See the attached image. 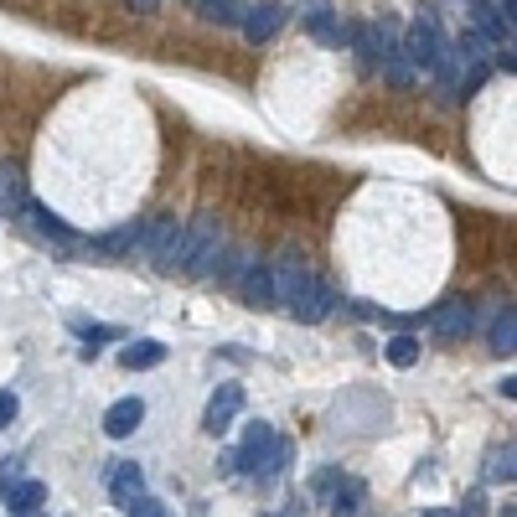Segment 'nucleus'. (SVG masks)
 Masks as SVG:
<instances>
[{
  "instance_id": "nucleus-17",
  "label": "nucleus",
  "mask_w": 517,
  "mask_h": 517,
  "mask_svg": "<svg viewBox=\"0 0 517 517\" xmlns=\"http://www.w3.org/2000/svg\"><path fill=\"white\" fill-rule=\"evenodd\" d=\"M512 476H517V445L512 440L492 445V450H486V481H492V486H512Z\"/></svg>"
},
{
  "instance_id": "nucleus-4",
  "label": "nucleus",
  "mask_w": 517,
  "mask_h": 517,
  "mask_svg": "<svg viewBox=\"0 0 517 517\" xmlns=\"http://www.w3.org/2000/svg\"><path fill=\"white\" fill-rule=\"evenodd\" d=\"M285 16H290V6L285 0H254V6H243V16H238V32L249 37L254 47L259 42H269L285 26Z\"/></svg>"
},
{
  "instance_id": "nucleus-20",
  "label": "nucleus",
  "mask_w": 517,
  "mask_h": 517,
  "mask_svg": "<svg viewBox=\"0 0 517 517\" xmlns=\"http://www.w3.org/2000/svg\"><path fill=\"white\" fill-rule=\"evenodd\" d=\"M362 492H368V486L357 476H347L337 492H331V517H362Z\"/></svg>"
},
{
  "instance_id": "nucleus-23",
  "label": "nucleus",
  "mask_w": 517,
  "mask_h": 517,
  "mask_svg": "<svg viewBox=\"0 0 517 517\" xmlns=\"http://www.w3.org/2000/svg\"><path fill=\"white\" fill-rule=\"evenodd\" d=\"M192 6H197L207 21H218V26H238V16H243L249 0H192Z\"/></svg>"
},
{
  "instance_id": "nucleus-3",
  "label": "nucleus",
  "mask_w": 517,
  "mask_h": 517,
  "mask_svg": "<svg viewBox=\"0 0 517 517\" xmlns=\"http://www.w3.org/2000/svg\"><path fill=\"white\" fill-rule=\"evenodd\" d=\"M21 218H26V228H32L42 243H52V249H63V254H88V238H78L68 223H57V212H52V207H42V202L26 197Z\"/></svg>"
},
{
  "instance_id": "nucleus-25",
  "label": "nucleus",
  "mask_w": 517,
  "mask_h": 517,
  "mask_svg": "<svg viewBox=\"0 0 517 517\" xmlns=\"http://www.w3.org/2000/svg\"><path fill=\"white\" fill-rule=\"evenodd\" d=\"M125 517H166V507L150 497V492H140L135 502H125Z\"/></svg>"
},
{
  "instance_id": "nucleus-16",
  "label": "nucleus",
  "mask_w": 517,
  "mask_h": 517,
  "mask_svg": "<svg viewBox=\"0 0 517 517\" xmlns=\"http://www.w3.org/2000/svg\"><path fill=\"white\" fill-rule=\"evenodd\" d=\"M471 21H476V37H481V42H497V47H502V42L512 37V26L497 16V6H492V0H481V6H471Z\"/></svg>"
},
{
  "instance_id": "nucleus-1",
  "label": "nucleus",
  "mask_w": 517,
  "mask_h": 517,
  "mask_svg": "<svg viewBox=\"0 0 517 517\" xmlns=\"http://www.w3.org/2000/svg\"><path fill=\"white\" fill-rule=\"evenodd\" d=\"M223 259V228L212 212H197V218L181 223V254H176V275L187 280H212V269Z\"/></svg>"
},
{
  "instance_id": "nucleus-9",
  "label": "nucleus",
  "mask_w": 517,
  "mask_h": 517,
  "mask_svg": "<svg viewBox=\"0 0 517 517\" xmlns=\"http://www.w3.org/2000/svg\"><path fill=\"white\" fill-rule=\"evenodd\" d=\"M306 285H311V269L300 259H275L269 264V295H275V306H290Z\"/></svg>"
},
{
  "instance_id": "nucleus-29",
  "label": "nucleus",
  "mask_w": 517,
  "mask_h": 517,
  "mask_svg": "<svg viewBox=\"0 0 517 517\" xmlns=\"http://www.w3.org/2000/svg\"><path fill=\"white\" fill-rule=\"evenodd\" d=\"M430 517H461V512H430Z\"/></svg>"
},
{
  "instance_id": "nucleus-15",
  "label": "nucleus",
  "mask_w": 517,
  "mask_h": 517,
  "mask_svg": "<svg viewBox=\"0 0 517 517\" xmlns=\"http://www.w3.org/2000/svg\"><path fill=\"white\" fill-rule=\"evenodd\" d=\"M6 502H11V512L16 517H37V507L47 502V486L32 476V481H11L6 486Z\"/></svg>"
},
{
  "instance_id": "nucleus-14",
  "label": "nucleus",
  "mask_w": 517,
  "mask_h": 517,
  "mask_svg": "<svg viewBox=\"0 0 517 517\" xmlns=\"http://www.w3.org/2000/svg\"><path fill=\"white\" fill-rule=\"evenodd\" d=\"M161 362H166V347L150 342V337H140V342H130V347H119V368H130V373L161 368Z\"/></svg>"
},
{
  "instance_id": "nucleus-7",
  "label": "nucleus",
  "mask_w": 517,
  "mask_h": 517,
  "mask_svg": "<svg viewBox=\"0 0 517 517\" xmlns=\"http://www.w3.org/2000/svg\"><path fill=\"white\" fill-rule=\"evenodd\" d=\"M285 311H290L295 321H306V326H316V321H326L331 311H337V290H331L326 280H316V275H311V285L300 290V295L290 300Z\"/></svg>"
},
{
  "instance_id": "nucleus-18",
  "label": "nucleus",
  "mask_w": 517,
  "mask_h": 517,
  "mask_svg": "<svg viewBox=\"0 0 517 517\" xmlns=\"http://www.w3.org/2000/svg\"><path fill=\"white\" fill-rule=\"evenodd\" d=\"M290 461H295V445L285 440V435H275V440H269V450H264V461H259V481H275V476H285L290 471Z\"/></svg>"
},
{
  "instance_id": "nucleus-8",
  "label": "nucleus",
  "mask_w": 517,
  "mask_h": 517,
  "mask_svg": "<svg viewBox=\"0 0 517 517\" xmlns=\"http://www.w3.org/2000/svg\"><path fill=\"white\" fill-rule=\"evenodd\" d=\"M238 409H243V388H238V383H218V393L207 399L202 430H207V435H228L233 419H238Z\"/></svg>"
},
{
  "instance_id": "nucleus-6",
  "label": "nucleus",
  "mask_w": 517,
  "mask_h": 517,
  "mask_svg": "<svg viewBox=\"0 0 517 517\" xmlns=\"http://www.w3.org/2000/svg\"><path fill=\"white\" fill-rule=\"evenodd\" d=\"M300 21H306V32L321 47H342L347 42V26H342L337 11H331V0H300Z\"/></svg>"
},
{
  "instance_id": "nucleus-26",
  "label": "nucleus",
  "mask_w": 517,
  "mask_h": 517,
  "mask_svg": "<svg viewBox=\"0 0 517 517\" xmlns=\"http://www.w3.org/2000/svg\"><path fill=\"white\" fill-rule=\"evenodd\" d=\"M16 414H21V399H16L11 388H6V393H0V430H6V424H11Z\"/></svg>"
},
{
  "instance_id": "nucleus-5",
  "label": "nucleus",
  "mask_w": 517,
  "mask_h": 517,
  "mask_svg": "<svg viewBox=\"0 0 517 517\" xmlns=\"http://www.w3.org/2000/svg\"><path fill=\"white\" fill-rule=\"evenodd\" d=\"M424 326H430V337L435 342H461L466 331H471V300H461V295H450V300H440V306L424 316Z\"/></svg>"
},
{
  "instance_id": "nucleus-30",
  "label": "nucleus",
  "mask_w": 517,
  "mask_h": 517,
  "mask_svg": "<svg viewBox=\"0 0 517 517\" xmlns=\"http://www.w3.org/2000/svg\"><path fill=\"white\" fill-rule=\"evenodd\" d=\"M471 6H481V0H471Z\"/></svg>"
},
{
  "instance_id": "nucleus-19",
  "label": "nucleus",
  "mask_w": 517,
  "mask_h": 517,
  "mask_svg": "<svg viewBox=\"0 0 517 517\" xmlns=\"http://www.w3.org/2000/svg\"><path fill=\"white\" fill-rule=\"evenodd\" d=\"M238 295L249 300V306H275V295H269V269H264L259 259L249 264V275L238 280Z\"/></svg>"
},
{
  "instance_id": "nucleus-24",
  "label": "nucleus",
  "mask_w": 517,
  "mask_h": 517,
  "mask_svg": "<svg viewBox=\"0 0 517 517\" xmlns=\"http://www.w3.org/2000/svg\"><path fill=\"white\" fill-rule=\"evenodd\" d=\"M388 362L393 368H414L419 362V337H393L388 342Z\"/></svg>"
},
{
  "instance_id": "nucleus-28",
  "label": "nucleus",
  "mask_w": 517,
  "mask_h": 517,
  "mask_svg": "<svg viewBox=\"0 0 517 517\" xmlns=\"http://www.w3.org/2000/svg\"><path fill=\"white\" fill-rule=\"evenodd\" d=\"M280 517H300V502H295V507H290V512H280Z\"/></svg>"
},
{
  "instance_id": "nucleus-12",
  "label": "nucleus",
  "mask_w": 517,
  "mask_h": 517,
  "mask_svg": "<svg viewBox=\"0 0 517 517\" xmlns=\"http://www.w3.org/2000/svg\"><path fill=\"white\" fill-rule=\"evenodd\" d=\"M135 249H140V223H125V228H114V233L88 238V254H109V259H130Z\"/></svg>"
},
{
  "instance_id": "nucleus-21",
  "label": "nucleus",
  "mask_w": 517,
  "mask_h": 517,
  "mask_svg": "<svg viewBox=\"0 0 517 517\" xmlns=\"http://www.w3.org/2000/svg\"><path fill=\"white\" fill-rule=\"evenodd\" d=\"M26 207V176L16 166H0V212H21Z\"/></svg>"
},
{
  "instance_id": "nucleus-13",
  "label": "nucleus",
  "mask_w": 517,
  "mask_h": 517,
  "mask_svg": "<svg viewBox=\"0 0 517 517\" xmlns=\"http://www.w3.org/2000/svg\"><path fill=\"white\" fill-rule=\"evenodd\" d=\"M140 492H145V471H140L135 461H114V466H109V497L125 507V502H135Z\"/></svg>"
},
{
  "instance_id": "nucleus-2",
  "label": "nucleus",
  "mask_w": 517,
  "mask_h": 517,
  "mask_svg": "<svg viewBox=\"0 0 517 517\" xmlns=\"http://www.w3.org/2000/svg\"><path fill=\"white\" fill-rule=\"evenodd\" d=\"M140 254L156 259V269L176 275V254H181V218H145L140 223Z\"/></svg>"
},
{
  "instance_id": "nucleus-10",
  "label": "nucleus",
  "mask_w": 517,
  "mask_h": 517,
  "mask_svg": "<svg viewBox=\"0 0 517 517\" xmlns=\"http://www.w3.org/2000/svg\"><path fill=\"white\" fill-rule=\"evenodd\" d=\"M269 440H275V424H249V435H243V445H238V455H233V471H243V476H254L259 471V461H264V450H269Z\"/></svg>"
},
{
  "instance_id": "nucleus-27",
  "label": "nucleus",
  "mask_w": 517,
  "mask_h": 517,
  "mask_svg": "<svg viewBox=\"0 0 517 517\" xmlns=\"http://www.w3.org/2000/svg\"><path fill=\"white\" fill-rule=\"evenodd\" d=\"M156 6H161V0H130V11H140V16H150Z\"/></svg>"
},
{
  "instance_id": "nucleus-11",
  "label": "nucleus",
  "mask_w": 517,
  "mask_h": 517,
  "mask_svg": "<svg viewBox=\"0 0 517 517\" xmlns=\"http://www.w3.org/2000/svg\"><path fill=\"white\" fill-rule=\"evenodd\" d=\"M140 419H145V399H119L104 409V435L109 440H130L140 430Z\"/></svg>"
},
{
  "instance_id": "nucleus-22",
  "label": "nucleus",
  "mask_w": 517,
  "mask_h": 517,
  "mask_svg": "<svg viewBox=\"0 0 517 517\" xmlns=\"http://www.w3.org/2000/svg\"><path fill=\"white\" fill-rule=\"evenodd\" d=\"M512 347H517V311H512V300L497 311V326H492V352L497 357H512Z\"/></svg>"
}]
</instances>
